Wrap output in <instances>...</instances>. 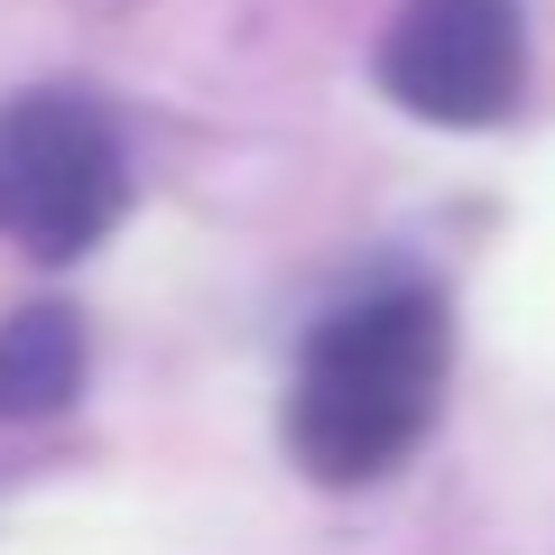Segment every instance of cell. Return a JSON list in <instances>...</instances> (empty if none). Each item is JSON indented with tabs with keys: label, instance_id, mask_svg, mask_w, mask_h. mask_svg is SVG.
Returning a JSON list of instances; mask_svg holds the SVG:
<instances>
[{
	"label": "cell",
	"instance_id": "6da1fadb",
	"mask_svg": "<svg viewBox=\"0 0 555 555\" xmlns=\"http://www.w3.org/2000/svg\"><path fill=\"white\" fill-rule=\"evenodd\" d=\"M444 306L426 287H389V297L343 306L334 324H315L287 389V444L315 481H379L416 454V436L436 426L444 398Z\"/></svg>",
	"mask_w": 555,
	"mask_h": 555
},
{
	"label": "cell",
	"instance_id": "7a4b0ae2",
	"mask_svg": "<svg viewBox=\"0 0 555 555\" xmlns=\"http://www.w3.org/2000/svg\"><path fill=\"white\" fill-rule=\"evenodd\" d=\"M130 204L120 130L75 93H20L0 102V232L38 259H75Z\"/></svg>",
	"mask_w": 555,
	"mask_h": 555
},
{
	"label": "cell",
	"instance_id": "277c9868",
	"mask_svg": "<svg viewBox=\"0 0 555 555\" xmlns=\"http://www.w3.org/2000/svg\"><path fill=\"white\" fill-rule=\"evenodd\" d=\"M75 389H83L75 306H20L0 324V416H56Z\"/></svg>",
	"mask_w": 555,
	"mask_h": 555
},
{
	"label": "cell",
	"instance_id": "3957f363",
	"mask_svg": "<svg viewBox=\"0 0 555 555\" xmlns=\"http://www.w3.org/2000/svg\"><path fill=\"white\" fill-rule=\"evenodd\" d=\"M528 83L518 0H408L379 38V93L436 130H491Z\"/></svg>",
	"mask_w": 555,
	"mask_h": 555
}]
</instances>
